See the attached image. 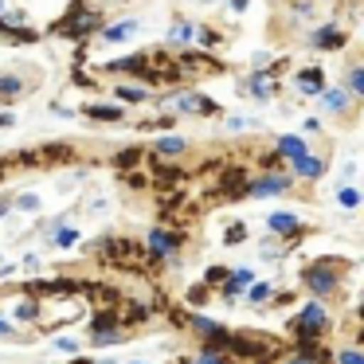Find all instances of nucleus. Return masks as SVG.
Here are the masks:
<instances>
[{"label": "nucleus", "instance_id": "9", "mask_svg": "<svg viewBox=\"0 0 364 364\" xmlns=\"http://www.w3.org/2000/svg\"><path fill=\"white\" fill-rule=\"evenodd\" d=\"M314 48L317 51H341L345 48V32H341V28H321V32H314Z\"/></svg>", "mask_w": 364, "mask_h": 364}, {"label": "nucleus", "instance_id": "36", "mask_svg": "<svg viewBox=\"0 0 364 364\" xmlns=\"http://www.w3.org/2000/svg\"><path fill=\"white\" fill-rule=\"evenodd\" d=\"M262 168H267V173H278V168H282V157H278V153H267V157H262Z\"/></svg>", "mask_w": 364, "mask_h": 364}, {"label": "nucleus", "instance_id": "1", "mask_svg": "<svg viewBox=\"0 0 364 364\" xmlns=\"http://www.w3.org/2000/svg\"><path fill=\"white\" fill-rule=\"evenodd\" d=\"M55 36H67V40H87L90 32H102V12H95L87 0H71V9H67L63 20L51 24Z\"/></svg>", "mask_w": 364, "mask_h": 364}, {"label": "nucleus", "instance_id": "46", "mask_svg": "<svg viewBox=\"0 0 364 364\" xmlns=\"http://www.w3.org/2000/svg\"><path fill=\"white\" fill-rule=\"evenodd\" d=\"M247 4H251V0H231V9H239V12H243Z\"/></svg>", "mask_w": 364, "mask_h": 364}, {"label": "nucleus", "instance_id": "32", "mask_svg": "<svg viewBox=\"0 0 364 364\" xmlns=\"http://www.w3.org/2000/svg\"><path fill=\"white\" fill-rule=\"evenodd\" d=\"M337 200H341V208H356V204H360V192H356V188H341Z\"/></svg>", "mask_w": 364, "mask_h": 364}, {"label": "nucleus", "instance_id": "6", "mask_svg": "<svg viewBox=\"0 0 364 364\" xmlns=\"http://www.w3.org/2000/svg\"><path fill=\"white\" fill-rule=\"evenodd\" d=\"M173 102H176V110H184V114H220V102L208 98V95H181V98H173Z\"/></svg>", "mask_w": 364, "mask_h": 364}, {"label": "nucleus", "instance_id": "10", "mask_svg": "<svg viewBox=\"0 0 364 364\" xmlns=\"http://www.w3.org/2000/svg\"><path fill=\"white\" fill-rule=\"evenodd\" d=\"M298 90H301V95H321V90H325L321 67H306V71H298Z\"/></svg>", "mask_w": 364, "mask_h": 364}, {"label": "nucleus", "instance_id": "26", "mask_svg": "<svg viewBox=\"0 0 364 364\" xmlns=\"http://www.w3.org/2000/svg\"><path fill=\"white\" fill-rule=\"evenodd\" d=\"M208 298H212V290H208L204 282H196V286L188 290V306H208Z\"/></svg>", "mask_w": 364, "mask_h": 364}, {"label": "nucleus", "instance_id": "22", "mask_svg": "<svg viewBox=\"0 0 364 364\" xmlns=\"http://www.w3.org/2000/svg\"><path fill=\"white\" fill-rule=\"evenodd\" d=\"M36 317H40V301L36 298L16 301V321H36Z\"/></svg>", "mask_w": 364, "mask_h": 364}, {"label": "nucleus", "instance_id": "11", "mask_svg": "<svg viewBox=\"0 0 364 364\" xmlns=\"http://www.w3.org/2000/svg\"><path fill=\"white\" fill-rule=\"evenodd\" d=\"M141 161H145V149H141V145H129V149L114 153V168H118V173H129V168H137Z\"/></svg>", "mask_w": 364, "mask_h": 364}, {"label": "nucleus", "instance_id": "17", "mask_svg": "<svg viewBox=\"0 0 364 364\" xmlns=\"http://www.w3.org/2000/svg\"><path fill=\"white\" fill-rule=\"evenodd\" d=\"M247 286H251V270H235V274H228V282L220 286L228 298H235V294H243Z\"/></svg>", "mask_w": 364, "mask_h": 364}, {"label": "nucleus", "instance_id": "38", "mask_svg": "<svg viewBox=\"0 0 364 364\" xmlns=\"http://www.w3.org/2000/svg\"><path fill=\"white\" fill-rule=\"evenodd\" d=\"M192 364H223V356H220V353H208V348H204V353H200Z\"/></svg>", "mask_w": 364, "mask_h": 364}, {"label": "nucleus", "instance_id": "33", "mask_svg": "<svg viewBox=\"0 0 364 364\" xmlns=\"http://www.w3.org/2000/svg\"><path fill=\"white\" fill-rule=\"evenodd\" d=\"M348 87H353V95H364V71H360V67L348 71Z\"/></svg>", "mask_w": 364, "mask_h": 364}, {"label": "nucleus", "instance_id": "44", "mask_svg": "<svg viewBox=\"0 0 364 364\" xmlns=\"http://www.w3.org/2000/svg\"><path fill=\"white\" fill-rule=\"evenodd\" d=\"M55 348H59V353H79V345H75V341H55Z\"/></svg>", "mask_w": 364, "mask_h": 364}, {"label": "nucleus", "instance_id": "8", "mask_svg": "<svg viewBox=\"0 0 364 364\" xmlns=\"http://www.w3.org/2000/svg\"><path fill=\"white\" fill-rule=\"evenodd\" d=\"M286 184L290 181H286L282 173H267L259 184H247V192H251V196H274V192H286Z\"/></svg>", "mask_w": 364, "mask_h": 364}, {"label": "nucleus", "instance_id": "39", "mask_svg": "<svg viewBox=\"0 0 364 364\" xmlns=\"http://www.w3.org/2000/svg\"><path fill=\"white\" fill-rule=\"evenodd\" d=\"M168 321H173V325H181V329H184V325H188V314H184V309H168Z\"/></svg>", "mask_w": 364, "mask_h": 364}, {"label": "nucleus", "instance_id": "37", "mask_svg": "<svg viewBox=\"0 0 364 364\" xmlns=\"http://www.w3.org/2000/svg\"><path fill=\"white\" fill-rule=\"evenodd\" d=\"M75 239H79V231H75V228H67V231H59V235H55V243H59V247H71Z\"/></svg>", "mask_w": 364, "mask_h": 364}, {"label": "nucleus", "instance_id": "51", "mask_svg": "<svg viewBox=\"0 0 364 364\" xmlns=\"http://www.w3.org/2000/svg\"><path fill=\"white\" fill-rule=\"evenodd\" d=\"M0 9H4V4H0Z\"/></svg>", "mask_w": 364, "mask_h": 364}, {"label": "nucleus", "instance_id": "34", "mask_svg": "<svg viewBox=\"0 0 364 364\" xmlns=\"http://www.w3.org/2000/svg\"><path fill=\"white\" fill-rule=\"evenodd\" d=\"M95 345H114V341H122V329H114V333H95Z\"/></svg>", "mask_w": 364, "mask_h": 364}, {"label": "nucleus", "instance_id": "48", "mask_svg": "<svg viewBox=\"0 0 364 364\" xmlns=\"http://www.w3.org/2000/svg\"><path fill=\"white\" fill-rule=\"evenodd\" d=\"M286 364H314V360H301V356H294V360H286Z\"/></svg>", "mask_w": 364, "mask_h": 364}, {"label": "nucleus", "instance_id": "25", "mask_svg": "<svg viewBox=\"0 0 364 364\" xmlns=\"http://www.w3.org/2000/svg\"><path fill=\"white\" fill-rule=\"evenodd\" d=\"M9 36V43H36L40 40V32H32V28H12V32H4Z\"/></svg>", "mask_w": 364, "mask_h": 364}, {"label": "nucleus", "instance_id": "12", "mask_svg": "<svg viewBox=\"0 0 364 364\" xmlns=\"http://www.w3.org/2000/svg\"><path fill=\"white\" fill-rule=\"evenodd\" d=\"M294 173L306 176V181H317V176L325 173V161L309 157V153H301V157H294Z\"/></svg>", "mask_w": 364, "mask_h": 364}, {"label": "nucleus", "instance_id": "27", "mask_svg": "<svg viewBox=\"0 0 364 364\" xmlns=\"http://www.w3.org/2000/svg\"><path fill=\"white\" fill-rule=\"evenodd\" d=\"M247 298L255 301V306H262V301H270V282H251V294Z\"/></svg>", "mask_w": 364, "mask_h": 364}, {"label": "nucleus", "instance_id": "41", "mask_svg": "<svg viewBox=\"0 0 364 364\" xmlns=\"http://www.w3.org/2000/svg\"><path fill=\"white\" fill-rule=\"evenodd\" d=\"M168 126H173V118H153V122H145L141 129H168Z\"/></svg>", "mask_w": 364, "mask_h": 364}, {"label": "nucleus", "instance_id": "20", "mask_svg": "<svg viewBox=\"0 0 364 364\" xmlns=\"http://www.w3.org/2000/svg\"><path fill=\"white\" fill-rule=\"evenodd\" d=\"M82 114L95 122H122V110L118 106H82Z\"/></svg>", "mask_w": 364, "mask_h": 364}, {"label": "nucleus", "instance_id": "7", "mask_svg": "<svg viewBox=\"0 0 364 364\" xmlns=\"http://www.w3.org/2000/svg\"><path fill=\"white\" fill-rule=\"evenodd\" d=\"M181 67H192V71H200V75H223V63H215L212 55H200V51H184Z\"/></svg>", "mask_w": 364, "mask_h": 364}, {"label": "nucleus", "instance_id": "16", "mask_svg": "<svg viewBox=\"0 0 364 364\" xmlns=\"http://www.w3.org/2000/svg\"><path fill=\"white\" fill-rule=\"evenodd\" d=\"M134 32H137V20H122V24L102 28V40H106V43H122V40H129Z\"/></svg>", "mask_w": 364, "mask_h": 364}, {"label": "nucleus", "instance_id": "15", "mask_svg": "<svg viewBox=\"0 0 364 364\" xmlns=\"http://www.w3.org/2000/svg\"><path fill=\"white\" fill-rule=\"evenodd\" d=\"M267 228L270 231H274V235H298V220H294V215L290 212H274V215H270V223H267Z\"/></svg>", "mask_w": 364, "mask_h": 364}, {"label": "nucleus", "instance_id": "43", "mask_svg": "<svg viewBox=\"0 0 364 364\" xmlns=\"http://www.w3.org/2000/svg\"><path fill=\"white\" fill-rule=\"evenodd\" d=\"M12 333H16V329H12V321H9L4 314H0V337H12Z\"/></svg>", "mask_w": 364, "mask_h": 364}, {"label": "nucleus", "instance_id": "14", "mask_svg": "<svg viewBox=\"0 0 364 364\" xmlns=\"http://www.w3.org/2000/svg\"><path fill=\"white\" fill-rule=\"evenodd\" d=\"M153 176H157V184H181L184 181V168L165 165L161 157H153Z\"/></svg>", "mask_w": 364, "mask_h": 364}, {"label": "nucleus", "instance_id": "45", "mask_svg": "<svg viewBox=\"0 0 364 364\" xmlns=\"http://www.w3.org/2000/svg\"><path fill=\"white\" fill-rule=\"evenodd\" d=\"M20 208H28V212H36V208H40V200H36V196H20Z\"/></svg>", "mask_w": 364, "mask_h": 364}, {"label": "nucleus", "instance_id": "13", "mask_svg": "<svg viewBox=\"0 0 364 364\" xmlns=\"http://www.w3.org/2000/svg\"><path fill=\"white\" fill-rule=\"evenodd\" d=\"M149 314L153 309L145 306V301H129V306L118 314V325H141V321H149Z\"/></svg>", "mask_w": 364, "mask_h": 364}, {"label": "nucleus", "instance_id": "2", "mask_svg": "<svg viewBox=\"0 0 364 364\" xmlns=\"http://www.w3.org/2000/svg\"><path fill=\"white\" fill-rule=\"evenodd\" d=\"M75 157H79V149H75V145L51 141V145H40V149H20L12 161H16L20 168H48V165H71Z\"/></svg>", "mask_w": 364, "mask_h": 364}, {"label": "nucleus", "instance_id": "3", "mask_svg": "<svg viewBox=\"0 0 364 364\" xmlns=\"http://www.w3.org/2000/svg\"><path fill=\"white\" fill-rule=\"evenodd\" d=\"M341 270L345 267H333L329 259H321V262H309L306 270H301V282L309 286V294H314V298H325V294H333L337 290V282H341Z\"/></svg>", "mask_w": 364, "mask_h": 364}, {"label": "nucleus", "instance_id": "31", "mask_svg": "<svg viewBox=\"0 0 364 364\" xmlns=\"http://www.w3.org/2000/svg\"><path fill=\"white\" fill-rule=\"evenodd\" d=\"M247 239V223H231L228 235H223V243H243Z\"/></svg>", "mask_w": 364, "mask_h": 364}, {"label": "nucleus", "instance_id": "50", "mask_svg": "<svg viewBox=\"0 0 364 364\" xmlns=\"http://www.w3.org/2000/svg\"><path fill=\"white\" fill-rule=\"evenodd\" d=\"M134 364H141V360H134Z\"/></svg>", "mask_w": 364, "mask_h": 364}, {"label": "nucleus", "instance_id": "23", "mask_svg": "<svg viewBox=\"0 0 364 364\" xmlns=\"http://www.w3.org/2000/svg\"><path fill=\"white\" fill-rule=\"evenodd\" d=\"M196 43L200 48H215V43H223V36H220V28H196Z\"/></svg>", "mask_w": 364, "mask_h": 364}, {"label": "nucleus", "instance_id": "24", "mask_svg": "<svg viewBox=\"0 0 364 364\" xmlns=\"http://www.w3.org/2000/svg\"><path fill=\"white\" fill-rule=\"evenodd\" d=\"M157 153H165V157L184 153V137H161V141H157Z\"/></svg>", "mask_w": 364, "mask_h": 364}, {"label": "nucleus", "instance_id": "19", "mask_svg": "<svg viewBox=\"0 0 364 364\" xmlns=\"http://www.w3.org/2000/svg\"><path fill=\"white\" fill-rule=\"evenodd\" d=\"M247 87H251V90H255V95H259V98H270V95H274V79H270L267 71H255Z\"/></svg>", "mask_w": 364, "mask_h": 364}, {"label": "nucleus", "instance_id": "29", "mask_svg": "<svg viewBox=\"0 0 364 364\" xmlns=\"http://www.w3.org/2000/svg\"><path fill=\"white\" fill-rule=\"evenodd\" d=\"M337 364H364V353L348 345V348H341V353H337Z\"/></svg>", "mask_w": 364, "mask_h": 364}, {"label": "nucleus", "instance_id": "28", "mask_svg": "<svg viewBox=\"0 0 364 364\" xmlns=\"http://www.w3.org/2000/svg\"><path fill=\"white\" fill-rule=\"evenodd\" d=\"M228 274H231V270H223V267H212V270L204 274V286H208V290H212V286H223V282H228Z\"/></svg>", "mask_w": 364, "mask_h": 364}, {"label": "nucleus", "instance_id": "47", "mask_svg": "<svg viewBox=\"0 0 364 364\" xmlns=\"http://www.w3.org/2000/svg\"><path fill=\"white\" fill-rule=\"evenodd\" d=\"M0 126H12V114H0Z\"/></svg>", "mask_w": 364, "mask_h": 364}, {"label": "nucleus", "instance_id": "30", "mask_svg": "<svg viewBox=\"0 0 364 364\" xmlns=\"http://www.w3.org/2000/svg\"><path fill=\"white\" fill-rule=\"evenodd\" d=\"M20 87H24L20 79H12V75H4V79H0V98H12V95H20Z\"/></svg>", "mask_w": 364, "mask_h": 364}, {"label": "nucleus", "instance_id": "40", "mask_svg": "<svg viewBox=\"0 0 364 364\" xmlns=\"http://www.w3.org/2000/svg\"><path fill=\"white\" fill-rule=\"evenodd\" d=\"M118 95L126 98V102H137V98H145V90H137V87H122Z\"/></svg>", "mask_w": 364, "mask_h": 364}, {"label": "nucleus", "instance_id": "18", "mask_svg": "<svg viewBox=\"0 0 364 364\" xmlns=\"http://www.w3.org/2000/svg\"><path fill=\"white\" fill-rule=\"evenodd\" d=\"M274 153H278V157H301V153H306V141L286 134V137H278V149Z\"/></svg>", "mask_w": 364, "mask_h": 364}, {"label": "nucleus", "instance_id": "21", "mask_svg": "<svg viewBox=\"0 0 364 364\" xmlns=\"http://www.w3.org/2000/svg\"><path fill=\"white\" fill-rule=\"evenodd\" d=\"M321 98H325V110H333V114H345L348 110V95H345V90H321Z\"/></svg>", "mask_w": 364, "mask_h": 364}, {"label": "nucleus", "instance_id": "35", "mask_svg": "<svg viewBox=\"0 0 364 364\" xmlns=\"http://www.w3.org/2000/svg\"><path fill=\"white\" fill-rule=\"evenodd\" d=\"M188 36H192V28H188V24H176L173 32H168V40H173V43H184Z\"/></svg>", "mask_w": 364, "mask_h": 364}, {"label": "nucleus", "instance_id": "49", "mask_svg": "<svg viewBox=\"0 0 364 364\" xmlns=\"http://www.w3.org/2000/svg\"><path fill=\"white\" fill-rule=\"evenodd\" d=\"M4 173H9V161H0V176H4Z\"/></svg>", "mask_w": 364, "mask_h": 364}, {"label": "nucleus", "instance_id": "42", "mask_svg": "<svg viewBox=\"0 0 364 364\" xmlns=\"http://www.w3.org/2000/svg\"><path fill=\"white\" fill-rule=\"evenodd\" d=\"M71 82H75V87H95V79H90V75H82V71H75Z\"/></svg>", "mask_w": 364, "mask_h": 364}, {"label": "nucleus", "instance_id": "5", "mask_svg": "<svg viewBox=\"0 0 364 364\" xmlns=\"http://www.w3.org/2000/svg\"><path fill=\"white\" fill-rule=\"evenodd\" d=\"M82 294H87L90 306H98V309H118V301H122V294L114 290V286H106V282H95V286L82 282Z\"/></svg>", "mask_w": 364, "mask_h": 364}, {"label": "nucleus", "instance_id": "4", "mask_svg": "<svg viewBox=\"0 0 364 364\" xmlns=\"http://www.w3.org/2000/svg\"><path fill=\"white\" fill-rule=\"evenodd\" d=\"M247 184H251V181H247V168H243V165L223 168L220 184H215V200H243Z\"/></svg>", "mask_w": 364, "mask_h": 364}]
</instances>
